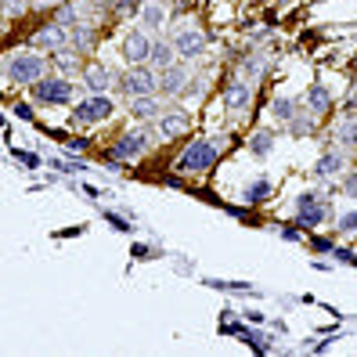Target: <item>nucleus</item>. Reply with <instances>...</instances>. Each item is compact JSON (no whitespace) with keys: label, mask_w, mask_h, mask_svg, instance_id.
Here are the masks:
<instances>
[{"label":"nucleus","mask_w":357,"mask_h":357,"mask_svg":"<svg viewBox=\"0 0 357 357\" xmlns=\"http://www.w3.org/2000/svg\"><path fill=\"white\" fill-rule=\"evenodd\" d=\"M83 87H87L91 94H105L112 87V69L101 66V61H94V66L83 69Z\"/></svg>","instance_id":"nucleus-17"},{"label":"nucleus","mask_w":357,"mask_h":357,"mask_svg":"<svg viewBox=\"0 0 357 357\" xmlns=\"http://www.w3.org/2000/svg\"><path fill=\"white\" fill-rule=\"evenodd\" d=\"M328 213H332V206H328V199H325V202L310 206V209H296V224H300L303 231H314V227H321V224L328 220Z\"/></svg>","instance_id":"nucleus-20"},{"label":"nucleus","mask_w":357,"mask_h":357,"mask_svg":"<svg viewBox=\"0 0 357 357\" xmlns=\"http://www.w3.org/2000/svg\"><path fill=\"white\" fill-rule=\"evenodd\" d=\"M343 166H347V152L325 149V152L318 155V162L310 166V177H314V181H335V177H343Z\"/></svg>","instance_id":"nucleus-10"},{"label":"nucleus","mask_w":357,"mask_h":357,"mask_svg":"<svg viewBox=\"0 0 357 357\" xmlns=\"http://www.w3.org/2000/svg\"><path fill=\"white\" fill-rule=\"evenodd\" d=\"M267 61H271V54H267V51H249V58H245L249 79H253V76H260V73L267 69Z\"/></svg>","instance_id":"nucleus-26"},{"label":"nucleus","mask_w":357,"mask_h":357,"mask_svg":"<svg viewBox=\"0 0 357 357\" xmlns=\"http://www.w3.org/2000/svg\"><path fill=\"white\" fill-rule=\"evenodd\" d=\"M340 192H343L347 199H357V170H347V174L340 177Z\"/></svg>","instance_id":"nucleus-29"},{"label":"nucleus","mask_w":357,"mask_h":357,"mask_svg":"<svg viewBox=\"0 0 357 357\" xmlns=\"http://www.w3.org/2000/svg\"><path fill=\"white\" fill-rule=\"evenodd\" d=\"M310 245H314V249H318V253H332V249H335V245H332L328 238H314Z\"/></svg>","instance_id":"nucleus-34"},{"label":"nucleus","mask_w":357,"mask_h":357,"mask_svg":"<svg viewBox=\"0 0 357 357\" xmlns=\"http://www.w3.org/2000/svg\"><path fill=\"white\" fill-rule=\"evenodd\" d=\"M354 159H357V149H354Z\"/></svg>","instance_id":"nucleus-37"},{"label":"nucleus","mask_w":357,"mask_h":357,"mask_svg":"<svg viewBox=\"0 0 357 357\" xmlns=\"http://www.w3.org/2000/svg\"><path fill=\"white\" fill-rule=\"evenodd\" d=\"M22 4H26V0H4V15L11 18L15 11H22Z\"/></svg>","instance_id":"nucleus-33"},{"label":"nucleus","mask_w":357,"mask_h":357,"mask_svg":"<svg viewBox=\"0 0 357 357\" xmlns=\"http://www.w3.org/2000/svg\"><path fill=\"white\" fill-rule=\"evenodd\" d=\"M303 105L314 112V116H325L328 109H332V91L325 87V83H310L307 87V98H303Z\"/></svg>","instance_id":"nucleus-19"},{"label":"nucleus","mask_w":357,"mask_h":357,"mask_svg":"<svg viewBox=\"0 0 357 357\" xmlns=\"http://www.w3.org/2000/svg\"><path fill=\"white\" fill-rule=\"evenodd\" d=\"M271 195H275V184H271V177H253V181H245V188H242V202H249V206H260V202H267Z\"/></svg>","instance_id":"nucleus-18"},{"label":"nucleus","mask_w":357,"mask_h":357,"mask_svg":"<svg viewBox=\"0 0 357 357\" xmlns=\"http://www.w3.org/2000/svg\"><path fill=\"white\" fill-rule=\"evenodd\" d=\"M149 149H152V134L137 127V130H123V134L116 137L112 155H116V159H123V162H134V159H141Z\"/></svg>","instance_id":"nucleus-7"},{"label":"nucleus","mask_w":357,"mask_h":357,"mask_svg":"<svg viewBox=\"0 0 357 357\" xmlns=\"http://www.w3.org/2000/svg\"><path fill=\"white\" fill-rule=\"evenodd\" d=\"M54 66H58L61 73H76V69H79V51H76V47L54 51Z\"/></svg>","instance_id":"nucleus-25"},{"label":"nucleus","mask_w":357,"mask_h":357,"mask_svg":"<svg viewBox=\"0 0 357 357\" xmlns=\"http://www.w3.org/2000/svg\"><path fill=\"white\" fill-rule=\"evenodd\" d=\"M206 91V79L202 76H192V79H188V87H184V94L181 98H199Z\"/></svg>","instance_id":"nucleus-32"},{"label":"nucleus","mask_w":357,"mask_h":357,"mask_svg":"<svg viewBox=\"0 0 357 357\" xmlns=\"http://www.w3.org/2000/svg\"><path fill=\"white\" fill-rule=\"evenodd\" d=\"M91 40H94V36H91V29H83V22L73 29V47H76V51H87Z\"/></svg>","instance_id":"nucleus-30"},{"label":"nucleus","mask_w":357,"mask_h":357,"mask_svg":"<svg viewBox=\"0 0 357 357\" xmlns=\"http://www.w3.org/2000/svg\"><path fill=\"white\" fill-rule=\"evenodd\" d=\"M177 47H174V40H152V54H149V66L155 69V73H162V69H170V66H177Z\"/></svg>","instance_id":"nucleus-15"},{"label":"nucleus","mask_w":357,"mask_h":357,"mask_svg":"<svg viewBox=\"0 0 357 357\" xmlns=\"http://www.w3.org/2000/svg\"><path fill=\"white\" fill-rule=\"evenodd\" d=\"M314 119H318V116H314L310 109H300L296 116L289 119V134H292V137H307V134L314 130Z\"/></svg>","instance_id":"nucleus-24"},{"label":"nucleus","mask_w":357,"mask_h":357,"mask_svg":"<svg viewBox=\"0 0 357 357\" xmlns=\"http://www.w3.org/2000/svg\"><path fill=\"white\" fill-rule=\"evenodd\" d=\"M335 235H357V209H350V213L335 220Z\"/></svg>","instance_id":"nucleus-27"},{"label":"nucleus","mask_w":357,"mask_h":357,"mask_svg":"<svg viewBox=\"0 0 357 357\" xmlns=\"http://www.w3.org/2000/svg\"><path fill=\"white\" fill-rule=\"evenodd\" d=\"M217 159H220L217 144L206 141V137H199V141H192V144H188V149L177 155L174 170H177V174H206V170H213V166H217Z\"/></svg>","instance_id":"nucleus-2"},{"label":"nucleus","mask_w":357,"mask_h":357,"mask_svg":"<svg viewBox=\"0 0 357 357\" xmlns=\"http://www.w3.org/2000/svg\"><path fill=\"white\" fill-rule=\"evenodd\" d=\"M116 87L127 94V98H144V94H159V73L152 66H127L116 79Z\"/></svg>","instance_id":"nucleus-3"},{"label":"nucleus","mask_w":357,"mask_h":357,"mask_svg":"<svg viewBox=\"0 0 357 357\" xmlns=\"http://www.w3.org/2000/svg\"><path fill=\"white\" fill-rule=\"evenodd\" d=\"M54 22H61V26H69V29H76L79 26V15H76V8H61L58 11V18Z\"/></svg>","instance_id":"nucleus-31"},{"label":"nucleus","mask_w":357,"mask_h":357,"mask_svg":"<svg viewBox=\"0 0 357 357\" xmlns=\"http://www.w3.org/2000/svg\"><path fill=\"white\" fill-rule=\"evenodd\" d=\"M166 109H162V94H144V98H130V116L149 123V119H159Z\"/></svg>","instance_id":"nucleus-16"},{"label":"nucleus","mask_w":357,"mask_h":357,"mask_svg":"<svg viewBox=\"0 0 357 357\" xmlns=\"http://www.w3.org/2000/svg\"><path fill=\"white\" fill-rule=\"evenodd\" d=\"M253 101V79H231L224 87V109L231 112H245Z\"/></svg>","instance_id":"nucleus-12"},{"label":"nucleus","mask_w":357,"mask_h":357,"mask_svg":"<svg viewBox=\"0 0 357 357\" xmlns=\"http://www.w3.org/2000/svg\"><path fill=\"white\" fill-rule=\"evenodd\" d=\"M300 112V98H275L271 101V119L282 123V127H289V119Z\"/></svg>","instance_id":"nucleus-23"},{"label":"nucleus","mask_w":357,"mask_h":357,"mask_svg":"<svg viewBox=\"0 0 357 357\" xmlns=\"http://www.w3.org/2000/svg\"><path fill=\"white\" fill-rule=\"evenodd\" d=\"M29 44L36 47V51H66V47H73V29L69 26H61V22H47V26H40L36 33H33V40Z\"/></svg>","instance_id":"nucleus-8"},{"label":"nucleus","mask_w":357,"mask_h":357,"mask_svg":"<svg viewBox=\"0 0 357 357\" xmlns=\"http://www.w3.org/2000/svg\"><path fill=\"white\" fill-rule=\"evenodd\" d=\"M33 98L40 101V105H69L73 101V83L61 76V73H47L44 79H36L33 83Z\"/></svg>","instance_id":"nucleus-4"},{"label":"nucleus","mask_w":357,"mask_h":357,"mask_svg":"<svg viewBox=\"0 0 357 357\" xmlns=\"http://www.w3.org/2000/svg\"><path fill=\"white\" fill-rule=\"evenodd\" d=\"M119 54L127 66H149V54H152V33H144L141 26L130 29L127 36H123V44H119Z\"/></svg>","instance_id":"nucleus-9"},{"label":"nucleus","mask_w":357,"mask_h":357,"mask_svg":"<svg viewBox=\"0 0 357 357\" xmlns=\"http://www.w3.org/2000/svg\"><path fill=\"white\" fill-rule=\"evenodd\" d=\"M188 79H192V73H188L184 61H177V66H170V69L159 73V94H162V98H181L184 87H188Z\"/></svg>","instance_id":"nucleus-11"},{"label":"nucleus","mask_w":357,"mask_h":357,"mask_svg":"<svg viewBox=\"0 0 357 357\" xmlns=\"http://www.w3.org/2000/svg\"><path fill=\"white\" fill-rule=\"evenodd\" d=\"M155 123H159V137L170 141V137H181L188 127H192V116H188L184 109H166Z\"/></svg>","instance_id":"nucleus-13"},{"label":"nucleus","mask_w":357,"mask_h":357,"mask_svg":"<svg viewBox=\"0 0 357 357\" xmlns=\"http://www.w3.org/2000/svg\"><path fill=\"white\" fill-rule=\"evenodd\" d=\"M112 98L109 94H91V98H83L76 101V109H73V123L76 127H91V123H105L112 116Z\"/></svg>","instance_id":"nucleus-5"},{"label":"nucleus","mask_w":357,"mask_h":357,"mask_svg":"<svg viewBox=\"0 0 357 357\" xmlns=\"http://www.w3.org/2000/svg\"><path fill=\"white\" fill-rule=\"evenodd\" d=\"M40 4H61V0H40Z\"/></svg>","instance_id":"nucleus-36"},{"label":"nucleus","mask_w":357,"mask_h":357,"mask_svg":"<svg viewBox=\"0 0 357 357\" xmlns=\"http://www.w3.org/2000/svg\"><path fill=\"white\" fill-rule=\"evenodd\" d=\"M83 149H87V141H83V137L79 141H69V152H83Z\"/></svg>","instance_id":"nucleus-35"},{"label":"nucleus","mask_w":357,"mask_h":357,"mask_svg":"<svg viewBox=\"0 0 357 357\" xmlns=\"http://www.w3.org/2000/svg\"><path fill=\"white\" fill-rule=\"evenodd\" d=\"M170 40H174V47H177V58H181V61H195V58H202V54H206V44H209L206 33H202L195 22H184Z\"/></svg>","instance_id":"nucleus-6"},{"label":"nucleus","mask_w":357,"mask_h":357,"mask_svg":"<svg viewBox=\"0 0 357 357\" xmlns=\"http://www.w3.org/2000/svg\"><path fill=\"white\" fill-rule=\"evenodd\" d=\"M47 76V61L33 54V51H18V54H8L4 58V79L8 83H18V87H33L36 79Z\"/></svg>","instance_id":"nucleus-1"},{"label":"nucleus","mask_w":357,"mask_h":357,"mask_svg":"<svg viewBox=\"0 0 357 357\" xmlns=\"http://www.w3.org/2000/svg\"><path fill=\"white\" fill-rule=\"evenodd\" d=\"M275 141H278V134H275V130H271V127H260L253 137H249V155L267 159V155H271V149H275Z\"/></svg>","instance_id":"nucleus-22"},{"label":"nucleus","mask_w":357,"mask_h":357,"mask_svg":"<svg viewBox=\"0 0 357 357\" xmlns=\"http://www.w3.org/2000/svg\"><path fill=\"white\" fill-rule=\"evenodd\" d=\"M332 137L340 141L343 149H350V152H354V149H357V112H347V116L340 119V127L332 130Z\"/></svg>","instance_id":"nucleus-21"},{"label":"nucleus","mask_w":357,"mask_h":357,"mask_svg":"<svg viewBox=\"0 0 357 357\" xmlns=\"http://www.w3.org/2000/svg\"><path fill=\"white\" fill-rule=\"evenodd\" d=\"M318 202H325L318 188H307V192L296 195V209H310V206H318Z\"/></svg>","instance_id":"nucleus-28"},{"label":"nucleus","mask_w":357,"mask_h":357,"mask_svg":"<svg viewBox=\"0 0 357 357\" xmlns=\"http://www.w3.org/2000/svg\"><path fill=\"white\" fill-rule=\"evenodd\" d=\"M137 22H141L144 33H152V36L162 33V29H166V4H162V0H149V4L141 8Z\"/></svg>","instance_id":"nucleus-14"}]
</instances>
